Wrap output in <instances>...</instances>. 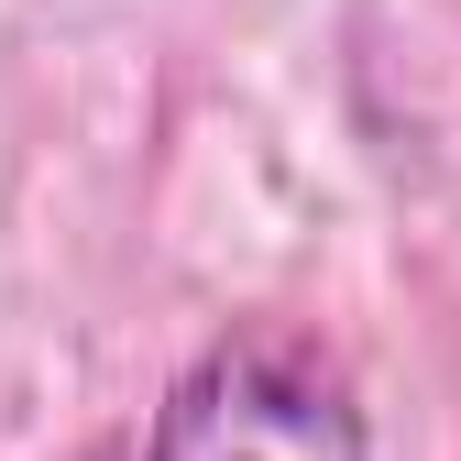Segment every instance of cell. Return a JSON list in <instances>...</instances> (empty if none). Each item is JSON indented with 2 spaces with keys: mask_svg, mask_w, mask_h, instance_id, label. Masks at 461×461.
Returning <instances> with one entry per match:
<instances>
[{
  "mask_svg": "<svg viewBox=\"0 0 461 461\" xmlns=\"http://www.w3.org/2000/svg\"><path fill=\"white\" fill-rule=\"evenodd\" d=\"M143 461H374L352 374L297 330H220L165 384Z\"/></svg>",
  "mask_w": 461,
  "mask_h": 461,
  "instance_id": "cell-1",
  "label": "cell"
}]
</instances>
